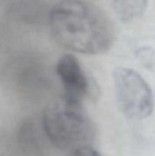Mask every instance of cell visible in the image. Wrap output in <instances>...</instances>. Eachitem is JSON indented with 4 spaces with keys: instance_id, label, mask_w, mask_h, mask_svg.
<instances>
[{
    "instance_id": "obj_5",
    "label": "cell",
    "mask_w": 155,
    "mask_h": 156,
    "mask_svg": "<svg viewBox=\"0 0 155 156\" xmlns=\"http://www.w3.org/2000/svg\"><path fill=\"white\" fill-rule=\"evenodd\" d=\"M111 5L122 21L131 22L143 16L147 9L148 2L143 0H119L113 1Z\"/></svg>"
},
{
    "instance_id": "obj_3",
    "label": "cell",
    "mask_w": 155,
    "mask_h": 156,
    "mask_svg": "<svg viewBox=\"0 0 155 156\" xmlns=\"http://www.w3.org/2000/svg\"><path fill=\"white\" fill-rule=\"evenodd\" d=\"M115 96L121 112L131 120H143L152 115L154 97L151 87L135 70L117 68L113 71Z\"/></svg>"
},
{
    "instance_id": "obj_4",
    "label": "cell",
    "mask_w": 155,
    "mask_h": 156,
    "mask_svg": "<svg viewBox=\"0 0 155 156\" xmlns=\"http://www.w3.org/2000/svg\"><path fill=\"white\" fill-rule=\"evenodd\" d=\"M56 73L63 87V95L81 103L85 100L95 101L100 97V90L97 81L73 54L66 53L58 58Z\"/></svg>"
},
{
    "instance_id": "obj_2",
    "label": "cell",
    "mask_w": 155,
    "mask_h": 156,
    "mask_svg": "<svg viewBox=\"0 0 155 156\" xmlns=\"http://www.w3.org/2000/svg\"><path fill=\"white\" fill-rule=\"evenodd\" d=\"M42 127L50 143L67 153L93 147L98 132L82 103L65 95L47 104L42 114Z\"/></svg>"
},
{
    "instance_id": "obj_6",
    "label": "cell",
    "mask_w": 155,
    "mask_h": 156,
    "mask_svg": "<svg viewBox=\"0 0 155 156\" xmlns=\"http://www.w3.org/2000/svg\"><path fill=\"white\" fill-rule=\"evenodd\" d=\"M136 57L149 69L155 66V50L151 47H141L136 51Z\"/></svg>"
},
{
    "instance_id": "obj_7",
    "label": "cell",
    "mask_w": 155,
    "mask_h": 156,
    "mask_svg": "<svg viewBox=\"0 0 155 156\" xmlns=\"http://www.w3.org/2000/svg\"><path fill=\"white\" fill-rule=\"evenodd\" d=\"M66 156H104L98 152L94 147H85L80 148L67 154Z\"/></svg>"
},
{
    "instance_id": "obj_1",
    "label": "cell",
    "mask_w": 155,
    "mask_h": 156,
    "mask_svg": "<svg viewBox=\"0 0 155 156\" xmlns=\"http://www.w3.org/2000/svg\"><path fill=\"white\" fill-rule=\"evenodd\" d=\"M48 21L57 42L76 53H106L115 39V28L111 17L100 6L91 2H58L50 9Z\"/></svg>"
}]
</instances>
